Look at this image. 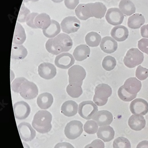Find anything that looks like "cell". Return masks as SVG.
<instances>
[{
	"mask_svg": "<svg viewBox=\"0 0 148 148\" xmlns=\"http://www.w3.org/2000/svg\"><path fill=\"white\" fill-rule=\"evenodd\" d=\"M117 65L116 59L112 56H107L104 57L102 63L103 68L107 71H111L115 69Z\"/></svg>",
	"mask_w": 148,
	"mask_h": 148,
	"instance_id": "e575fe53",
	"label": "cell"
},
{
	"mask_svg": "<svg viewBox=\"0 0 148 148\" xmlns=\"http://www.w3.org/2000/svg\"><path fill=\"white\" fill-rule=\"evenodd\" d=\"M52 120V115L50 112L45 110H39L34 115L32 124L37 132L45 134L51 130Z\"/></svg>",
	"mask_w": 148,
	"mask_h": 148,
	"instance_id": "7a4b0ae2",
	"label": "cell"
},
{
	"mask_svg": "<svg viewBox=\"0 0 148 148\" xmlns=\"http://www.w3.org/2000/svg\"><path fill=\"white\" fill-rule=\"evenodd\" d=\"M66 91L68 95L73 98H79L83 93L82 86L71 84H69L67 86Z\"/></svg>",
	"mask_w": 148,
	"mask_h": 148,
	"instance_id": "d6a6232c",
	"label": "cell"
},
{
	"mask_svg": "<svg viewBox=\"0 0 148 148\" xmlns=\"http://www.w3.org/2000/svg\"><path fill=\"white\" fill-rule=\"evenodd\" d=\"M145 18L142 14L136 13L128 18V26L134 29H139L145 24Z\"/></svg>",
	"mask_w": 148,
	"mask_h": 148,
	"instance_id": "484cf974",
	"label": "cell"
},
{
	"mask_svg": "<svg viewBox=\"0 0 148 148\" xmlns=\"http://www.w3.org/2000/svg\"><path fill=\"white\" fill-rule=\"evenodd\" d=\"M68 82L69 84L82 86L83 81L86 76V72L82 66L79 65L73 66L68 70Z\"/></svg>",
	"mask_w": 148,
	"mask_h": 148,
	"instance_id": "5b68a950",
	"label": "cell"
},
{
	"mask_svg": "<svg viewBox=\"0 0 148 148\" xmlns=\"http://www.w3.org/2000/svg\"><path fill=\"white\" fill-rule=\"evenodd\" d=\"M140 34L144 38H148V24L144 25L141 27Z\"/></svg>",
	"mask_w": 148,
	"mask_h": 148,
	"instance_id": "7dc6e473",
	"label": "cell"
},
{
	"mask_svg": "<svg viewBox=\"0 0 148 148\" xmlns=\"http://www.w3.org/2000/svg\"><path fill=\"white\" fill-rule=\"evenodd\" d=\"M138 47L140 51L148 55V39L143 38L139 40Z\"/></svg>",
	"mask_w": 148,
	"mask_h": 148,
	"instance_id": "7bdbcfd3",
	"label": "cell"
},
{
	"mask_svg": "<svg viewBox=\"0 0 148 148\" xmlns=\"http://www.w3.org/2000/svg\"><path fill=\"white\" fill-rule=\"evenodd\" d=\"M19 93L21 96L26 99H33L38 95V88L34 83L26 79L21 85Z\"/></svg>",
	"mask_w": 148,
	"mask_h": 148,
	"instance_id": "ba28073f",
	"label": "cell"
},
{
	"mask_svg": "<svg viewBox=\"0 0 148 148\" xmlns=\"http://www.w3.org/2000/svg\"><path fill=\"white\" fill-rule=\"evenodd\" d=\"M86 4L89 18L94 17L98 19H102L104 17L107 8L102 3L97 2Z\"/></svg>",
	"mask_w": 148,
	"mask_h": 148,
	"instance_id": "30bf717a",
	"label": "cell"
},
{
	"mask_svg": "<svg viewBox=\"0 0 148 148\" xmlns=\"http://www.w3.org/2000/svg\"><path fill=\"white\" fill-rule=\"evenodd\" d=\"M54 148H74V147L69 143H61L56 145Z\"/></svg>",
	"mask_w": 148,
	"mask_h": 148,
	"instance_id": "bcb514c9",
	"label": "cell"
},
{
	"mask_svg": "<svg viewBox=\"0 0 148 148\" xmlns=\"http://www.w3.org/2000/svg\"><path fill=\"white\" fill-rule=\"evenodd\" d=\"M130 128L134 131H139L144 128L146 125L145 119L142 115H132L128 120Z\"/></svg>",
	"mask_w": 148,
	"mask_h": 148,
	"instance_id": "7402d4cb",
	"label": "cell"
},
{
	"mask_svg": "<svg viewBox=\"0 0 148 148\" xmlns=\"http://www.w3.org/2000/svg\"><path fill=\"white\" fill-rule=\"evenodd\" d=\"M54 63L58 68L67 69L74 64L75 59L70 53H62L56 56Z\"/></svg>",
	"mask_w": 148,
	"mask_h": 148,
	"instance_id": "9a60e30c",
	"label": "cell"
},
{
	"mask_svg": "<svg viewBox=\"0 0 148 148\" xmlns=\"http://www.w3.org/2000/svg\"><path fill=\"white\" fill-rule=\"evenodd\" d=\"M61 26L63 32L70 34L78 31L81 26V22L75 16H69L62 20Z\"/></svg>",
	"mask_w": 148,
	"mask_h": 148,
	"instance_id": "9c48e42d",
	"label": "cell"
},
{
	"mask_svg": "<svg viewBox=\"0 0 148 148\" xmlns=\"http://www.w3.org/2000/svg\"><path fill=\"white\" fill-rule=\"evenodd\" d=\"M53 102V95L48 92L42 93L37 97V103L39 108L42 110H47L50 107Z\"/></svg>",
	"mask_w": 148,
	"mask_h": 148,
	"instance_id": "cb8c5ba5",
	"label": "cell"
},
{
	"mask_svg": "<svg viewBox=\"0 0 148 148\" xmlns=\"http://www.w3.org/2000/svg\"><path fill=\"white\" fill-rule=\"evenodd\" d=\"M39 0H23V2H28L29 1H33V2H37L39 1Z\"/></svg>",
	"mask_w": 148,
	"mask_h": 148,
	"instance_id": "681fc988",
	"label": "cell"
},
{
	"mask_svg": "<svg viewBox=\"0 0 148 148\" xmlns=\"http://www.w3.org/2000/svg\"><path fill=\"white\" fill-rule=\"evenodd\" d=\"M65 5L68 9L74 10L79 3V0H65Z\"/></svg>",
	"mask_w": 148,
	"mask_h": 148,
	"instance_id": "f6af8a7d",
	"label": "cell"
},
{
	"mask_svg": "<svg viewBox=\"0 0 148 148\" xmlns=\"http://www.w3.org/2000/svg\"><path fill=\"white\" fill-rule=\"evenodd\" d=\"M83 131L82 123L79 121L73 120L66 125L65 134L69 139L74 140L80 137Z\"/></svg>",
	"mask_w": 148,
	"mask_h": 148,
	"instance_id": "52a82bcc",
	"label": "cell"
},
{
	"mask_svg": "<svg viewBox=\"0 0 148 148\" xmlns=\"http://www.w3.org/2000/svg\"><path fill=\"white\" fill-rule=\"evenodd\" d=\"M115 136V131L109 125L101 126L97 132V136L105 143L110 142L113 139Z\"/></svg>",
	"mask_w": 148,
	"mask_h": 148,
	"instance_id": "44dd1931",
	"label": "cell"
},
{
	"mask_svg": "<svg viewBox=\"0 0 148 148\" xmlns=\"http://www.w3.org/2000/svg\"><path fill=\"white\" fill-rule=\"evenodd\" d=\"M52 20L46 13H42L38 14L35 20V25L37 28L42 30L47 29L51 24Z\"/></svg>",
	"mask_w": 148,
	"mask_h": 148,
	"instance_id": "4316f807",
	"label": "cell"
},
{
	"mask_svg": "<svg viewBox=\"0 0 148 148\" xmlns=\"http://www.w3.org/2000/svg\"><path fill=\"white\" fill-rule=\"evenodd\" d=\"M38 72L42 78L46 80L51 79L56 76L57 69L53 64L43 63L38 66Z\"/></svg>",
	"mask_w": 148,
	"mask_h": 148,
	"instance_id": "2e32d148",
	"label": "cell"
},
{
	"mask_svg": "<svg viewBox=\"0 0 148 148\" xmlns=\"http://www.w3.org/2000/svg\"><path fill=\"white\" fill-rule=\"evenodd\" d=\"M120 10L127 16H130L136 12V7L130 0H122L119 4Z\"/></svg>",
	"mask_w": 148,
	"mask_h": 148,
	"instance_id": "f546056e",
	"label": "cell"
},
{
	"mask_svg": "<svg viewBox=\"0 0 148 148\" xmlns=\"http://www.w3.org/2000/svg\"><path fill=\"white\" fill-rule=\"evenodd\" d=\"M73 43L70 36L61 33L57 36L48 40L46 48L49 53L57 55L62 52H67L72 48Z\"/></svg>",
	"mask_w": 148,
	"mask_h": 148,
	"instance_id": "6da1fadb",
	"label": "cell"
},
{
	"mask_svg": "<svg viewBox=\"0 0 148 148\" xmlns=\"http://www.w3.org/2000/svg\"><path fill=\"white\" fill-rule=\"evenodd\" d=\"M18 129L21 139L25 142H30L36 136V131L29 123H21L18 125Z\"/></svg>",
	"mask_w": 148,
	"mask_h": 148,
	"instance_id": "4fadbf2b",
	"label": "cell"
},
{
	"mask_svg": "<svg viewBox=\"0 0 148 148\" xmlns=\"http://www.w3.org/2000/svg\"><path fill=\"white\" fill-rule=\"evenodd\" d=\"M30 13V10L26 7L24 4H22L18 15L17 21L21 23L26 22L27 17Z\"/></svg>",
	"mask_w": 148,
	"mask_h": 148,
	"instance_id": "f35d334b",
	"label": "cell"
},
{
	"mask_svg": "<svg viewBox=\"0 0 148 148\" xmlns=\"http://www.w3.org/2000/svg\"><path fill=\"white\" fill-rule=\"evenodd\" d=\"M78 105L75 101H67L63 104L61 107V111L67 117H73L77 114L78 110Z\"/></svg>",
	"mask_w": 148,
	"mask_h": 148,
	"instance_id": "603a6c76",
	"label": "cell"
},
{
	"mask_svg": "<svg viewBox=\"0 0 148 148\" xmlns=\"http://www.w3.org/2000/svg\"><path fill=\"white\" fill-rule=\"evenodd\" d=\"M136 148H148V140H143L137 145Z\"/></svg>",
	"mask_w": 148,
	"mask_h": 148,
	"instance_id": "c3c4849f",
	"label": "cell"
},
{
	"mask_svg": "<svg viewBox=\"0 0 148 148\" xmlns=\"http://www.w3.org/2000/svg\"><path fill=\"white\" fill-rule=\"evenodd\" d=\"M143 53L136 48H132L128 51L124 59V65L129 69L135 68L143 62Z\"/></svg>",
	"mask_w": 148,
	"mask_h": 148,
	"instance_id": "277c9868",
	"label": "cell"
},
{
	"mask_svg": "<svg viewBox=\"0 0 148 148\" xmlns=\"http://www.w3.org/2000/svg\"><path fill=\"white\" fill-rule=\"evenodd\" d=\"M122 86L124 89L131 95H137L142 88V84L137 78L131 77L126 80Z\"/></svg>",
	"mask_w": 148,
	"mask_h": 148,
	"instance_id": "e0dca14e",
	"label": "cell"
},
{
	"mask_svg": "<svg viewBox=\"0 0 148 148\" xmlns=\"http://www.w3.org/2000/svg\"><path fill=\"white\" fill-rule=\"evenodd\" d=\"M113 147V148H131V143L127 138L120 137L114 140Z\"/></svg>",
	"mask_w": 148,
	"mask_h": 148,
	"instance_id": "8d00e7d4",
	"label": "cell"
},
{
	"mask_svg": "<svg viewBox=\"0 0 148 148\" xmlns=\"http://www.w3.org/2000/svg\"><path fill=\"white\" fill-rule=\"evenodd\" d=\"M118 95L120 99L124 102H130L134 99H135L137 95H131L126 92L122 86H121L119 88L118 92Z\"/></svg>",
	"mask_w": 148,
	"mask_h": 148,
	"instance_id": "74e56055",
	"label": "cell"
},
{
	"mask_svg": "<svg viewBox=\"0 0 148 148\" xmlns=\"http://www.w3.org/2000/svg\"><path fill=\"white\" fill-rule=\"evenodd\" d=\"M13 110L16 119L24 120L29 117L31 108L30 105L26 102L20 101L13 105Z\"/></svg>",
	"mask_w": 148,
	"mask_h": 148,
	"instance_id": "5bb4252c",
	"label": "cell"
},
{
	"mask_svg": "<svg viewBox=\"0 0 148 148\" xmlns=\"http://www.w3.org/2000/svg\"><path fill=\"white\" fill-rule=\"evenodd\" d=\"M105 18L109 24L116 26L121 25L123 22L124 15L120 9L112 8L108 9Z\"/></svg>",
	"mask_w": 148,
	"mask_h": 148,
	"instance_id": "8fae6325",
	"label": "cell"
},
{
	"mask_svg": "<svg viewBox=\"0 0 148 148\" xmlns=\"http://www.w3.org/2000/svg\"><path fill=\"white\" fill-rule=\"evenodd\" d=\"M38 15V13L37 12H32L30 13L27 17L26 21L28 26L33 29H37L35 25V20Z\"/></svg>",
	"mask_w": 148,
	"mask_h": 148,
	"instance_id": "b9f144b4",
	"label": "cell"
},
{
	"mask_svg": "<svg viewBox=\"0 0 148 148\" xmlns=\"http://www.w3.org/2000/svg\"><path fill=\"white\" fill-rule=\"evenodd\" d=\"M98 125L94 120H88L84 125V132L89 134H93L98 132Z\"/></svg>",
	"mask_w": 148,
	"mask_h": 148,
	"instance_id": "d590c367",
	"label": "cell"
},
{
	"mask_svg": "<svg viewBox=\"0 0 148 148\" xmlns=\"http://www.w3.org/2000/svg\"><path fill=\"white\" fill-rule=\"evenodd\" d=\"M129 108L134 114L145 115L148 112V103L143 99L138 98L131 102Z\"/></svg>",
	"mask_w": 148,
	"mask_h": 148,
	"instance_id": "7c38bea8",
	"label": "cell"
},
{
	"mask_svg": "<svg viewBox=\"0 0 148 148\" xmlns=\"http://www.w3.org/2000/svg\"><path fill=\"white\" fill-rule=\"evenodd\" d=\"M26 80V79L24 77H20V78H17L12 83V90L14 92L19 93L21 85Z\"/></svg>",
	"mask_w": 148,
	"mask_h": 148,
	"instance_id": "60d3db41",
	"label": "cell"
},
{
	"mask_svg": "<svg viewBox=\"0 0 148 148\" xmlns=\"http://www.w3.org/2000/svg\"><path fill=\"white\" fill-rule=\"evenodd\" d=\"M110 34L114 40L118 42H122L127 39L129 32L126 27L123 25H118L113 28Z\"/></svg>",
	"mask_w": 148,
	"mask_h": 148,
	"instance_id": "ffe728a7",
	"label": "cell"
},
{
	"mask_svg": "<svg viewBox=\"0 0 148 148\" xmlns=\"http://www.w3.org/2000/svg\"><path fill=\"white\" fill-rule=\"evenodd\" d=\"M118 43L110 36H105L102 39L100 48L102 51L108 54L115 52L118 49Z\"/></svg>",
	"mask_w": 148,
	"mask_h": 148,
	"instance_id": "d6986e66",
	"label": "cell"
},
{
	"mask_svg": "<svg viewBox=\"0 0 148 148\" xmlns=\"http://www.w3.org/2000/svg\"><path fill=\"white\" fill-rule=\"evenodd\" d=\"M97 105L91 101L82 102L78 106V114L83 119L86 120L92 119L98 111Z\"/></svg>",
	"mask_w": 148,
	"mask_h": 148,
	"instance_id": "8992f818",
	"label": "cell"
},
{
	"mask_svg": "<svg viewBox=\"0 0 148 148\" xmlns=\"http://www.w3.org/2000/svg\"><path fill=\"white\" fill-rule=\"evenodd\" d=\"M26 35L25 29L21 24L17 23L13 36V44L22 45L26 41Z\"/></svg>",
	"mask_w": 148,
	"mask_h": 148,
	"instance_id": "83f0119b",
	"label": "cell"
},
{
	"mask_svg": "<svg viewBox=\"0 0 148 148\" xmlns=\"http://www.w3.org/2000/svg\"><path fill=\"white\" fill-rule=\"evenodd\" d=\"M86 4H80L75 10L77 17L81 20L86 21L89 19Z\"/></svg>",
	"mask_w": 148,
	"mask_h": 148,
	"instance_id": "836d02e7",
	"label": "cell"
},
{
	"mask_svg": "<svg viewBox=\"0 0 148 148\" xmlns=\"http://www.w3.org/2000/svg\"><path fill=\"white\" fill-rule=\"evenodd\" d=\"M112 94V88L109 85L105 84L98 85L95 88L93 102L98 106H103L107 103L108 98Z\"/></svg>",
	"mask_w": 148,
	"mask_h": 148,
	"instance_id": "3957f363",
	"label": "cell"
},
{
	"mask_svg": "<svg viewBox=\"0 0 148 148\" xmlns=\"http://www.w3.org/2000/svg\"><path fill=\"white\" fill-rule=\"evenodd\" d=\"M90 49L87 45H81L76 47L73 52L74 59L77 61H82L90 55Z\"/></svg>",
	"mask_w": 148,
	"mask_h": 148,
	"instance_id": "d4e9b609",
	"label": "cell"
},
{
	"mask_svg": "<svg viewBox=\"0 0 148 148\" xmlns=\"http://www.w3.org/2000/svg\"><path fill=\"white\" fill-rule=\"evenodd\" d=\"M60 24L55 20H52L51 24L47 29L43 30L44 35L48 38H53L57 36L61 30Z\"/></svg>",
	"mask_w": 148,
	"mask_h": 148,
	"instance_id": "f1b7e54d",
	"label": "cell"
},
{
	"mask_svg": "<svg viewBox=\"0 0 148 148\" xmlns=\"http://www.w3.org/2000/svg\"><path fill=\"white\" fill-rule=\"evenodd\" d=\"M53 2L56 3H61L62 1H63L64 0H52Z\"/></svg>",
	"mask_w": 148,
	"mask_h": 148,
	"instance_id": "f907efd6",
	"label": "cell"
},
{
	"mask_svg": "<svg viewBox=\"0 0 148 148\" xmlns=\"http://www.w3.org/2000/svg\"><path fill=\"white\" fill-rule=\"evenodd\" d=\"M104 143L100 139L93 140L91 143L87 145L84 148H104Z\"/></svg>",
	"mask_w": 148,
	"mask_h": 148,
	"instance_id": "ee69618b",
	"label": "cell"
},
{
	"mask_svg": "<svg viewBox=\"0 0 148 148\" xmlns=\"http://www.w3.org/2000/svg\"><path fill=\"white\" fill-rule=\"evenodd\" d=\"M113 115L112 113L107 110H103L98 111L93 118L98 126L109 125L113 121Z\"/></svg>",
	"mask_w": 148,
	"mask_h": 148,
	"instance_id": "ac0fdd59",
	"label": "cell"
},
{
	"mask_svg": "<svg viewBox=\"0 0 148 148\" xmlns=\"http://www.w3.org/2000/svg\"><path fill=\"white\" fill-rule=\"evenodd\" d=\"M136 76L138 79L141 81L146 79L148 77V69L139 66L136 71Z\"/></svg>",
	"mask_w": 148,
	"mask_h": 148,
	"instance_id": "ab89813d",
	"label": "cell"
},
{
	"mask_svg": "<svg viewBox=\"0 0 148 148\" xmlns=\"http://www.w3.org/2000/svg\"><path fill=\"white\" fill-rule=\"evenodd\" d=\"M28 55L27 49L22 45L13 44L12 48L11 58L15 60L25 59Z\"/></svg>",
	"mask_w": 148,
	"mask_h": 148,
	"instance_id": "4dcf8cb0",
	"label": "cell"
},
{
	"mask_svg": "<svg viewBox=\"0 0 148 148\" xmlns=\"http://www.w3.org/2000/svg\"><path fill=\"white\" fill-rule=\"evenodd\" d=\"M102 37L97 32H92L88 33L85 37V40L88 45L90 47H96L101 42Z\"/></svg>",
	"mask_w": 148,
	"mask_h": 148,
	"instance_id": "1f68e13d",
	"label": "cell"
}]
</instances>
